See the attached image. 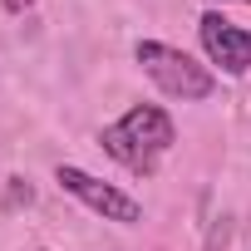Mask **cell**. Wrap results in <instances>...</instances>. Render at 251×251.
Listing matches in <instances>:
<instances>
[{"label":"cell","instance_id":"6da1fadb","mask_svg":"<svg viewBox=\"0 0 251 251\" xmlns=\"http://www.w3.org/2000/svg\"><path fill=\"white\" fill-rule=\"evenodd\" d=\"M173 143H177V128H173V118L158 103H133L118 123H108V128L99 133V148L118 168H128L138 177H153L158 163L173 153Z\"/></svg>","mask_w":251,"mask_h":251},{"label":"cell","instance_id":"3957f363","mask_svg":"<svg viewBox=\"0 0 251 251\" xmlns=\"http://www.w3.org/2000/svg\"><path fill=\"white\" fill-rule=\"evenodd\" d=\"M54 182L69 197H79L89 212H99L103 222H118V226H138L143 222V202L138 197H128L123 187H113V182H103V177H94V173H84L74 163H59L54 168Z\"/></svg>","mask_w":251,"mask_h":251},{"label":"cell","instance_id":"8992f818","mask_svg":"<svg viewBox=\"0 0 251 251\" xmlns=\"http://www.w3.org/2000/svg\"><path fill=\"white\" fill-rule=\"evenodd\" d=\"M241 5H251V0H241Z\"/></svg>","mask_w":251,"mask_h":251},{"label":"cell","instance_id":"5b68a950","mask_svg":"<svg viewBox=\"0 0 251 251\" xmlns=\"http://www.w3.org/2000/svg\"><path fill=\"white\" fill-rule=\"evenodd\" d=\"M0 5H5V15H25V10L40 5V0H0Z\"/></svg>","mask_w":251,"mask_h":251},{"label":"cell","instance_id":"277c9868","mask_svg":"<svg viewBox=\"0 0 251 251\" xmlns=\"http://www.w3.org/2000/svg\"><path fill=\"white\" fill-rule=\"evenodd\" d=\"M197 40L207 50V59L222 69V74H246L251 69V30L231 25L222 10H207L197 20Z\"/></svg>","mask_w":251,"mask_h":251},{"label":"cell","instance_id":"7a4b0ae2","mask_svg":"<svg viewBox=\"0 0 251 251\" xmlns=\"http://www.w3.org/2000/svg\"><path fill=\"white\" fill-rule=\"evenodd\" d=\"M133 59L143 64V74L168 94V99H182V103H202L217 94V74L207 64H197L187 50L177 45H163V40H138L133 45Z\"/></svg>","mask_w":251,"mask_h":251}]
</instances>
